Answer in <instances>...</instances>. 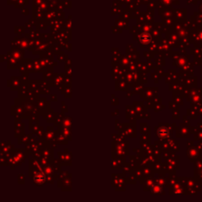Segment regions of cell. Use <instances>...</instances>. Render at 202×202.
<instances>
[{"instance_id":"1","label":"cell","mask_w":202,"mask_h":202,"mask_svg":"<svg viewBox=\"0 0 202 202\" xmlns=\"http://www.w3.org/2000/svg\"><path fill=\"white\" fill-rule=\"evenodd\" d=\"M33 180L34 183L36 184V185H37V186H41V185H43V184L44 183V182H45V177H44V175H43V174L39 173V174H37V175L34 177Z\"/></svg>"},{"instance_id":"2","label":"cell","mask_w":202,"mask_h":202,"mask_svg":"<svg viewBox=\"0 0 202 202\" xmlns=\"http://www.w3.org/2000/svg\"><path fill=\"white\" fill-rule=\"evenodd\" d=\"M151 36L148 33L141 34L139 37V41L143 44H148L151 41Z\"/></svg>"},{"instance_id":"3","label":"cell","mask_w":202,"mask_h":202,"mask_svg":"<svg viewBox=\"0 0 202 202\" xmlns=\"http://www.w3.org/2000/svg\"><path fill=\"white\" fill-rule=\"evenodd\" d=\"M169 134L168 129L165 127H162L158 130V136L160 138H166Z\"/></svg>"},{"instance_id":"4","label":"cell","mask_w":202,"mask_h":202,"mask_svg":"<svg viewBox=\"0 0 202 202\" xmlns=\"http://www.w3.org/2000/svg\"><path fill=\"white\" fill-rule=\"evenodd\" d=\"M160 191H161V188H160V187H159V186H158V185L154 186L153 188V190H152V192H153V193H155V194L159 193H160Z\"/></svg>"}]
</instances>
